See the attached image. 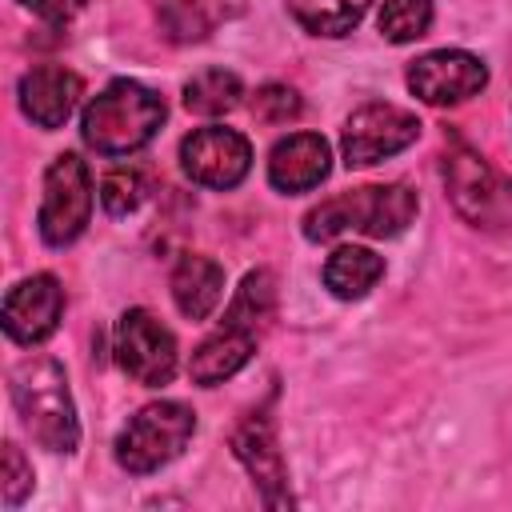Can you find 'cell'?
<instances>
[{"mask_svg": "<svg viewBox=\"0 0 512 512\" xmlns=\"http://www.w3.org/2000/svg\"><path fill=\"white\" fill-rule=\"evenodd\" d=\"M420 136V120L408 108L396 104H364L344 120V164L348 168H368L380 164L384 156L404 152L412 140Z\"/></svg>", "mask_w": 512, "mask_h": 512, "instance_id": "6", "label": "cell"}, {"mask_svg": "<svg viewBox=\"0 0 512 512\" xmlns=\"http://www.w3.org/2000/svg\"><path fill=\"white\" fill-rule=\"evenodd\" d=\"M224 296V268L208 256H180L172 268V300L188 320H208Z\"/></svg>", "mask_w": 512, "mask_h": 512, "instance_id": "16", "label": "cell"}, {"mask_svg": "<svg viewBox=\"0 0 512 512\" xmlns=\"http://www.w3.org/2000/svg\"><path fill=\"white\" fill-rule=\"evenodd\" d=\"M384 276V260L372 252V248H360V244H344L328 256L324 264V284L332 296L340 300H360L368 296V288H376V280Z\"/></svg>", "mask_w": 512, "mask_h": 512, "instance_id": "17", "label": "cell"}, {"mask_svg": "<svg viewBox=\"0 0 512 512\" xmlns=\"http://www.w3.org/2000/svg\"><path fill=\"white\" fill-rule=\"evenodd\" d=\"M272 304H276V288H272V276L264 272V268H256V272H248L244 276V284L236 288V296H232V304H228V324H244V328H252V332H260L264 328V320L272 316Z\"/></svg>", "mask_w": 512, "mask_h": 512, "instance_id": "20", "label": "cell"}, {"mask_svg": "<svg viewBox=\"0 0 512 512\" xmlns=\"http://www.w3.org/2000/svg\"><path fill=\"white\" fill-rule=\"evenodd\" d=\"M80 92H84L80 76L56 64H40L20 76V108L40 128H60L76 112Z\"/></svg>", "mask_w": 512, "mask_h": 512, "instance_id": "13", "label": "cell"}, {"mask_svg": "<svg viewBox=\"0 0 512 512\" xmlns=\"http://www.w3.org/2000/svg\"><path fill=\"white\" fill-rule=\"evenodd\" d=\"M444 180H448V192H452V204L464 220L472 224H492L500 204H504V184L496 180V172L468 148H456L448 160H444Z\"/></svg>", "mask_w": 512, "mask_h": 512, "instance_id": "11", "label": "cell"}, {"mask_svg": "<svg viewBox=\"0 0 512 512\" xmlns=\"http://www.w3.org/2000/svg\"><path fill=\"white\" fill-rule=\"evenodd\" d=\"M12 404L24 420V428L32 432V440L48 452H72L80 440V424H76V408H72V392L64 380V368L48 356L40 360H24L12 368Z\"/></svg>", "mask_w": 512, "mask_h": 512, "instance_id": "3", "label": "cell"}, {"mask_svg": "<svg viewBox=\"0 0 512 512\" xmlns=\"http://www.w3.org/2000/svg\"><path fill=\"white\" fill-rule=\"evenodd\" d=\"M256 336L260 332H252V328H244V324H220V332L216 336H208L196 352H192V364H188V376H192V384H200V388H212V384H220V380H228V376H236L248 360H252V352H256Z\"/></svg>", "mask_w": 512, "mask_h": 512, "instance_id": "15", "label": "cell"}, {"mask_svg": "<svg viewBox=\"0 0 512 512\" xmlns=\"http://www.w3.org/2000/svg\"><path fill=\"white\" fill-rule=\"evenodd\" d=\"M244 96V84L236 72H224V68H204L196 72L188 84H184V108L196 112V116H220V112H232Z\"/></svg>", "mask_w": 512, "mask_h": 512, "instance_id": "19", "label": "cell"}, {"mask_svg": "<svg viewBox=\"0 0 512 512\" xmlns=\"http://www.w3.org/2000/svg\"><path fill=\"white\" fill-rule=\"evenodd\" d=\"M32 492V468L24 464L16 444H4V504L16 508Z\"/></svg>", "mask_w": 512, "mask_h": 512, "instance_id": "24", "label": "cell"}, {"mask_svg": "<svg viewBox=\"0 0 512 512\" xmlns=\"http://www.w3.org/2000/svg\"><path fill=\"white\" fill-rule=\"evenodd\" d=\"M92 216V176L76 152H60L44 172V200H40V236L52 248L72 244Z\"/></svg>", "mask_w": 512, "mask_h": 512, "instance_id": "5", "label": "cell"}, {"mask_svg": "<svg viewBox=\"0 0 512 512\" xmlns=\"http://www.w3.org/2000/svg\"><path fill=\"white\" fill-rule=\"evenodd\" d=\"M60 316H64V288L48 272L20 280L4 296V332L16 344H40V340H48L56 332Z\"/></svg>", "mask_w": 512, "mask_h": 512, "instance_id": "10", "label": "cell"}, {"mask_svg": "<svg viewBox=\"0 0 512 512\" xmlns=\"http://www.w3.org/2000/svg\"><path fill=\"white\" fill-rule=\"evenodd\" d=\"M432 24V0H384L380 4V32L392 44H408L424 36Z\"/></svg>", "mask_w": 512, "mask_h": 512, "instance_id": "21", "label": "cell"}, {"mask_svg": "<svg viewBox=\"0 0 512 512\" xmlns=\"http://www.w3.org/2000/svg\"><path fill=\"white\" fill-rule=\"evenodd\" d=\"M180 164L192 184L204 188H236L252 168V144L236 128H196L180 144Z\"/></svg>", "mask_w": 512, "mask_h": 512, "instance_id": "8", "label": "cell"}, {"mask_svg": "<svg viewBox=\"0 0 512 512\" xmlns=\"http://www.w3.org/2000/svg\"><path fill=\"white\" fill-rule=\"evenodd\" d=\"M232 448H236L240 464L248 468V476L256 480V488H260V496H264L268 508L292 504L288 480H284V456H280V448H276V436H272V424L264 420V412H252V416L236 428Z\"/></svg>", "mask_w": 512, "mask_h": 512, "instance_id": "12", "label": "cell"}, {"mask_svg": "<svg viewBox=\"0 0 512 512\" xmlns=\"http://www.w3.org/2000/svg\"><path fill=\"white\" fill-rule=\"evenodd\" d=\"M252 112L256 120L264 124H288L300 116V96L288 88V84H264L256 96H252Z\"/></svg>", "mask_w": 512, "mask_h": 512, "instance_id": "23", "label": "cell"}, {"mask_svg": "<svg viewBox=\"0 0 512 512\" xmlns=\"http://www.w3.org/2000/svg\"><path fill=\"white\" fill-rule=\"evenodd\" d=\"M144 192H148V184H144V176L136 168H116L100 184V204H104L108 216H128V212L140 208Z\"/></svg>", "mask_w": 512, "mask_h": 512, "instance_id": "22", "label": "cell"}, {"mask_svg": "<svg viewBox=\"0 0 512 512\" xmlns=\"http://www.w3.org/2000/svg\"><path fill=\"white\" fill-rule=\"evenodd\" d=\"M196 432V412L180 400L144 404L116 436V464L132 476H148L176 460Z\"/></svg>", "mask_w": 512, "mask_h": 512, "instance_id": "4", "label": "cell"}, {"mask_svg": "<svg viewBox=\"0 0 512 512\" xmlns=\"http://www.w3.org/2000/svg\"><path fill=\"white\" fill-rule=\"evenodd\" d=\"M368 4L372 0H288V12L312 36H344L364 20Z\"/></svg>", "mask_w": 512, "mask_h": 512, "instance_id": "18", "label": "cell"}, {"mask_svg": "<svg viewBox=\"0 0 512 512\" xmlns=\"http://www.w3.org/2000/svg\"><path fill=\"white\" fill-rule=\"evenodd\" d=\"M24 8H32L40 20H48V24H68L80 8H84V0H20Z\"/></svg>", "mask_w": 512, "mask_h": 512, "instance_id": "25", "label": "cell"}, {"mask_svg": "<svg viewBox=\"0 0 512 512\" xmlns=\"http://www.w3.org/2000/svg\"><path fill=\"white\" fill-rule=\"evenodd\" d=\"M484 84H488V68L480 64V56H472L464 48L428 52V56L412 60V68H408V88L424 104H460V100L476 96Z\"/></svg>", "mask_w": 512, "mask_h": 512, "instance_id": "9", "label": "cell"}, {"mask_svg": "<svg viewBox=\"0 0 512 512\" xmlns=\"http://www.w3.org/2000/svg\"><path fill=\"white\" fill-rule=\"evenodd\" d=\"M328 168V140L316 132H292L268 156V180L276 192H308L328 176Z\"/></svg>", "mask_w": 512, "mask_h": 512, "instance_id": "14", "label": "cell"}, {"mask_svg": "<svg viewBox=\"0 0 512 512\" xmlns=\"http://www.w3.org/2000/svg\"><path fill=\"white\" fill-rule=\"evenodd\" d=\"M116 360L136 384L160 388L176 372V336L152 312L128 308L116 324Z\"/></svg>", "mask_w": 512, "mask_h": 512, "instance_id": "7", "label": "cell"}, {"mask_svg": "<svg viewBox=\"0 0 512 512\" xmlns=\"http://www.w3.org/2000/svg\"><path fill=\"white\" fill-rule=\"evenodd\" d=\"M164 116H168L164 96H156L136 80H112L100 96L88 100L80 116V136L88 148L104 156H128L160 132Z\"/></svg>", "mask_w": 512, "mask_h": 512, "instance_id": "1", "label": "cell"}, {"mask_svg": "<svg viewBox=\"0 0 512 512\" xmlns=\"http://www.w3.org/2000/svg\"><path fill=\"white\" fill-rule=\"evenodd\" d=\"M420 200L408 184H364L352 192H340L324 204H316L304 216V236L308 240H336L340 232H364V236H400Z\"/></svg>", "mask_w": 512, "mask_h": 512, "instance_id": "2", "label": "cell"}]
</instances>
